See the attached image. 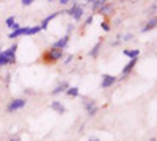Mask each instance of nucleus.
Masks as SVG:
<instances>
[{"label": "nucleus", "mask_w": 157, "mask_h": 141, "mask_svg": "<svg viewBox=\"0 0 157 141\" xmlns=\"http://www.w3.org/2000/svg\"><path fill=\"white\" fill-rule=\"evenodd\" d=\"M16 50H17V44H13L10 49L0 52V66L14 65L16 63Z\"/></svg>", "instance_id": "obj_1"}, {"label": "nucleus", "mask_w": 157, "mask_h": 141, "mask_svg": "<svg viewBox=\"0 0 157 141\" xmlns=\"http://www.w3.org/2000/svg\"><path fill=\"white\" fill-rule=\"evenodd\" d=\"M64 57V50H58V49H49L43 54V61L44 63H55L58 60H61Z\"/></svg>", "instance_id": "obj_2"}, {"label": "nucleus", "mask_w": 157, "mask_h": 141, "mask_svg": "<svg viewBox=\"0 0 157 141\" xmlns=\"http://www.w3.org/2000/svg\"><path fill=\"white\" fill-rule=\"evenodd\" d=\"M68 14H71V17L75 19V20H80L82 16H83V8H82V5L74 3V5L68 9Z\"/></svg>", "instance_id": "obj_3"}, {"label": "nucleus", "mask_w": 157, "mask_h": 141, "mask_svg": "<svg viewBox=\"0 0 157 141\" xmlns=\"http://www.w3.org/2000/svg\"><path fill=\"white\" fill-rule=\"evenodd\" d=\"M27 105V100L25 99H13L10 104H8V111H16V110H21Z\"/></svg>", "instance_id": "obj_4"}, {"label": "nucleus", "mask_w": 157, "mask_h": 141, "mask_svg": "<svg viewBox=\"0 0 157 141\" xmlns=\"http://www.w3.org/2000/svg\"><path fill=\"white\" fill-rule=\"evenodd\" d=\"M68 43H69V35H64L63 38H60L58 41H55L54 44H52V47H50V49H58V50H64V47L68 46Z\"/></svg>", "instance_id": "obj_5"}, {"label": "nucleus", "mask_w": 157, "mask_h": 141, "mask_svg": "<svg viewBox=\"0 0 157 141\" xmlns=\"http://www.w3.org/2000/svg\"><path fill=\"white\" fill-rule=\"evenodd\" d=\"M29 32H30V27H21L16 32H11L8 35V38H10V39H16V38H19V36H27Z\"/></svg>", "instance_id": "obj_6"}, {"label": "nucleus", "mask_w": 157, "mask_h": 141, "mask_svg": "<svg viewBox=\"0 0 157 141\" xmlns=\"http://www.w3.org/2000/svg\"><path fill=\"white\" fill-rule=\"evenodd\" d=\"M115 82H116V77L109 75V74H104V75H102L101 86H102V88H110V86H113V83H115Z\"/></svg>", "instance_id": "obj_7"}, {"label": "nucleus", "mask_w": 157, "mask_h": 141, "mask_svg": "<svg viewBox=\"0 0 157 141\" xmlns=\"http://www.w3.org/2000/svg\"><path fill=\"white\" fill-rule=\"evenodd\" d=\"M83 107H85V110L88 111V116H94V114L98 113V107L94 105V102L93 100H85L83 102Z\"/></svg>", "instance_id": "obj_8"}, {"label": "nucleus", "mask_w": 157, "mask_h": 141, "mask_svg": "<svg viewBox=\"0 0 157 141\" xmlns=\"http://www.w3.org/2000/svg\"><path fill=\"white\" fill-rule=\"evenodd\" d=\"M137 61H138V58H135V60H130L129 63H127V65L123 68V79H126V75L130 72V71H132L134 68H135V65H137Z\"/></svg>", "instance_id": "obj_9"}, {"label": "nucleus", "mask_w": 157, "mask_h": 141, "mask_svg": "<svg viewBox=\"0 0 157 141\" xmlns=\"http://www.w3.org/2000/svg\"><path fill=\"white\" fill-rule=\"evenodd\" d=\"M68 88H69L68 82H61V83H58V85L55 86V89L52 91V94L57 96V94H60V93H66V89H68Z\"/></svg>", "instance_id": "obj_10"}, {"label": "nucleus", "mask_w": 157, "mask_h": 141, "mask_svg": "<svg viewBox=\"0 0 157 141\" xmlns=\"http://www.w3.org/2000/svg\"><path fill=\"white\" fill-rule=\"evenodd\" d=\"M123 54H124L127 58H130V60H135V58L140 57V50H138V49H132V50H130V49H126Z\"/></svg>", "instance_id": "obj_11"}, {"label": "nucleus", "mask_w": 157, "mask_h": 141, "mask_svg": "<svg viewBox=\"0 0 157 141\" xmlns=\"http://www.w3.org/2000/svg\"><path fill=\"white\" fill-rule=\"evenodd\" d=\"M57 16H58V13H52L50 16H47L46 19H43L41 25H39V27H41V30H46V28H47V25H49V22H50V20H54Z\"/></svg>", "instance_id": "obj_12"}, {"label": "nucleus", "mask_w": 157, "mask_h": 141, "mask_svg": "<svg viewBox=\"0 0 157 141\" xmlns=\"http://www.w3.org/2000/svg\"><path fill=\"white\" fill-rule=\"evenodd\" d=\"M50 108L55 110V111L60 113V114H63L64 111H66V108H64V105L61 104V102H52V104H50Z\"/></svg>", "instance_id": "obj_13"}, {"label": "nucleus", "mask_w": 157, "mask_h": 141, "mask_svg": "<svg viewBox=\"0 0 157 141\" xmlns=\"http://www.w3.org/2000/svg\"><path fill=\"white\" fill-rule=\"evenodd\" d=\"M154 28H155V17L149 19V20H148V24L145 25V28H143L141 32H143V33H146V32H151V30H154Z\"/></svg>", "instance_id": "obj_14"}, {"label": "nucleus", "mask_w": 157, "mask_h": 141, "mask_svg": "<svg viewBox=\"0 0 157 141\" xmlns=\"http://www.w3.org/2000/svg\"><path fill=\"white\" fill-rule=\"evenodd\" d=\"M101 47H102V41H99V43H98V44H96L93 49L90 50V55L93 57V58H96V57L99 55V50H101Z\"/></svg>", "instance_id": "obj_15"}, {"label": "nucleus", "mask_w": 157, "mask_h": 141, "mask_svg": "<svg viewBox=\"0 0 157 141\" xmlns=\"http://www.w3.org/2000/svg\"><path fill=\"white\" fill-rule=\"evenodd\" d=\"M78 91H80V89H78L77 86H71V88H68V89H66V94H68L69 97H77L78 94H80Z\"/></svg>", "instance_id": "obj_16"}, {"label": "nucleus", "mask_w": 157, "mask_h": 141, "mask_svg": "<svg viewBox=\"0 0 157 141\" xmlns=\"http://www.w3.org/2000/svg\"><path fill=\"white\" fill-rule=\"evenodd\" d=\"M110 11H113V5L112 3H107V2H105V5L99 9V13H102V14H107V13H110Z\"/></svg>", "instance_id": "obj_17"}, {"label": "nucleus", "mask_w": 157, "mask_h": 141, "mask_svg": "<svg viewBox=\"0 0 157 141\" xmlns=\"http://www.w3.org/2000/svg\"><path fill=\"white\" fill-rule=\"evenodd\" d=\"M91 6H93V9H101L104 5H105V2L104 0H94V2H90Z\"/></svg>", "instance_id": "obj_18"}, {"label": "nucleus", "mask_w": 157, "mask_h": 141, "mask_svg": "<svg viewBox=\"0 0 157 141\" xmlns=\"http://www.w3.org/2000/svg\"><path fill=\"white\" fill-rule=\"evenodd\" d=\"M39 32H41V27H39V25H35V27H30L29 35H30V36H33V35H38Z\"/></svg>", "instance_id": "obj_19"}, {"label": "nucleus", "mask_w": 157, "mask_h": 141, "mask_svg": "<svg viewBox=\"0 0 157 141\" xmlns=\"http://www.w3.org/2000/svg\"><path fill=\"white\" fill-rule=\"evenodd\" d=\"M101 28H102L104 32H109V30H110V22H109V20H102V22H101Z\"/></svg>", "instance_id": "obj_20"}, {"label": "nucleus", "mask_w": 157, "mask_h": 141, "mask_svg": "<svg viewBox=\"0 0 157 141\" xmlns=\"http://www.w3.org/2000/svg\"><path fill=\"white\" fill-rule=\"evenodd\" d=\"M14 22H16V17H14V16H10V17H8V19L5 20V24L8 25V27H10V28H11V25H13V24H14Z\"/></svg>", "instance_id": "obj_21"}, {"label": "nucleus", "mask_w": 157, "mask_h": 141, "mask_svg": "<svg viewBox=\"0 0 157 141\" xmlns=\"http://www.w3.org/2000/svg\"><path fill=\"white\" fill-rule=\"evenodd\" d=\"M24 6H30L32 3H33V0H22V2H21Z\"/></svg>", "instance_id": "obj_22"}, {"label": "nucleus", "mask_w": 157, "mask_h": 141, "mask_svg": "<svg viewBox=\"0 0 157 141\" xmlns=\"http://www.w3.org/2000/svg\"><path fill=\"white\" fill-rule=\"evenodd\" d=\"M11 28H13V32H16V30H19V28H21V25H19L17 22H14V24L11 25Z\"/></svg>", "instance_id": "obj_23"}, {"label": "nucleus", "mask_w": 157, "mask_h": 141, "mask_svg": "<svg viewBox=\"0 0 157 141\" xmlns=\"http://www.w3.org/2000/svg\"><path fill=\"white\" fill-rule=\"evenodd\" d=\"M91 24H93V16H90V17L85 20V25H91Z\"/></svg>", "instance_id": "obj_24"}, {"label": "nucleus", "mask_w": 157, "mask_h": 141, "mask_svg": "<svg viewBox=\"0 0 157 141\" xmlns=\"http://www.w3.org/2000/svg\"><path fill=\"white\" fill-rule=\"evenodd\" d=\"M58 3L64 6V5H68V3H71V2H69V0H60V2H58Z\"/></svg>", "instance_id": "obj_25"}, {"label": "nucleus", "mask_w": 157, "mask_h": 141, "mask_svg": "<svg viewBox=\"0 0 157 141\" xmlns=\"http://www.w3.org/2000/svg\"><path fill=\"white\" fill-rule=\"evenodd\" d=\"M10 141H21V138H19V136H13Z\"/></svg>", "instance_id": "obj_26"}, {"label": "nucleus", "mask_w": 157, "mask_h": 141, "mask_svg": "<svg viewBox=\"0 0 157 141\" xmlns=\"http://www.w3.org/2000/svg\"><path fill=\"white\" fill-rule=\"evenodd\" d=\"M130 38H132V35H126V36H124V41H127V39H130Z\"/></svg>", "instance_id": "obj_27"}, {"label": "nucleus", "mask_w": 157, "mask_h": 141, "mask_svg": "<svg viewBox=\"0 0 157 141\" xmlns=\"http://www.w3.org/2000/svg\"><path fill=\"white\" fill-rule=\"evenodd\" d=\"M71 60H72V57H68V58H66V60H64V63H66V65H68V63H69V61H71Z\"/></svg>", "instance_id": "obj_28"}, {"label": "nucleus", "mask_w": 157, "mask_h": 141, "mask_svg": "<svg viewBox=\"0 0 157 141\" xmlns=\"http://www.w3.org/2000/svg\"><path fill=\"white\" fill-rule=\"evenodd\" d=\"M90 141H101V139H98V138H91Z\"/></svg>", "instance_id": "obj_29"}, {"label": "nucleus", "mask_w": 157, "mask_h": 141, "mask_svg": "<svg viewBox=\"0 0 157 141\" xmlns=\"http://www.w3.org/2000/svg\"><path fill=\"white\" fill-rule=\"evenodd\" d=\"M149 141H157V139H155V136H152V138H151Z\"/></svg>", "instance_id": "obj_30"}]
</instances>
